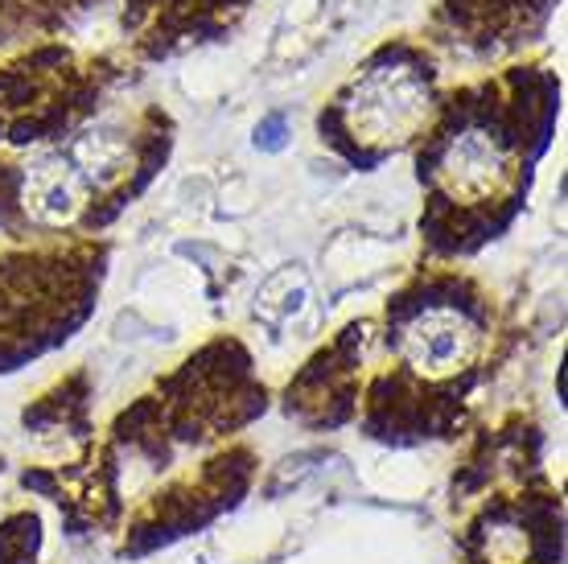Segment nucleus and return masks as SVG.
Listing matches in <instances>:
<instances>
[{
    "instance_id": "1",
    "label": "nucleus",
    "mask_w": 568,
    "mask_h": 564,
    "mask_svg": "<svg viewBox=\"0 0 568 564\" xmlns=\"http://www.w3.org/2000/svg\"><path fill=\"white\" fill-rule=\"evenodd\" d=\"M524 124L507 120L495 91L462 95L449 120L437 128L425 153V182L437 207L449 211H490L507 202L524 170Z\"/></svg>"
},
{
    "instance_id": "3",
    "label": "nucleus",
    "mask_w": 568,
    "mask_h": 564,
    "mask_svg": "<svg viewBox=\"0 0 568 564\" xmlns=\"http://www.w3.org/2000/svg\"><path fill=\"white\" fill-rule=\"evenodd\" d=\"M396 346L404 367L416 371L420 380H454L483 351V322L457 296H428L399 310Z\"/></svg>"
},
{
    "instance_id": "2",
    "label": "nucleus",
    "mask_w": 568,
    "mask_h": 564,
    "mask_svg": "<svg viewBox=\"0 0 568 564\" xmlns=\"http://www.w3.org/2000/svg\"><path fill=\"white\" fill-rule=\"evenodd\" d=\"M437 108V79L425 54L408 46L384 50L351 79L322 115V132H338L351 141L355 157H379L408 144L428 124Z\"/></svg>"
},
{
    "instance_id": "4",
    "label": "nucleus",
    "mask_w": 568,
    "mask_h": 564,
    "mask_svg": "<svg viewBox=\"0 0 568 564\" xmlns=\"http://www.w3.org/2000/svg\"><path fill=\"white\" fill-rule=\"evenodd\" d=\"M462 33L478 38V42H495L507 33H527L531 13H544V0H449L445 4Z\"/></svg>"
},
{
    "instance_id": "5",
    "label": "nucleus",
    "mask_w": 568,
    "mask_h": 564,
    "mask_svg": "<svg viewBox=\"0 0 568 564\" xmlns=\"http://www.w3.org/2000/svg\"><path fill=\"white\" fill-rule=\"evenodd\" d=\"M243 9V0H132V21L144 26L149 21V38H170V33H199L202 21L223 9Z\"/></svg>"
}]
</instances>
